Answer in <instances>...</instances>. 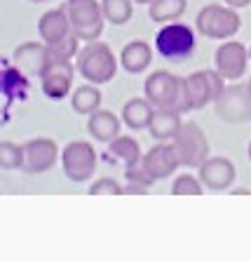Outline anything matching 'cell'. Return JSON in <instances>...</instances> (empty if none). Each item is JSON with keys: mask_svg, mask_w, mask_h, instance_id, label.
<instances>
[{"mask_svg": "<svg viewBox=\"0 0 251 261\" xmlns=\"http://www.w3.org/2000/svg\"><path fill=\"white\" fill-rule=\"evenodd\" d=\"M101 90L99 85H92V83H87V85H80L73 90L71 94V106L78 116H92L94 111L101 109Z\"/></svg>", "mask_w": 251, "mask_h": 261, "instance_id": "obj_22", "label": "cell"}, {"mask_svg": "<svg viewBox=\"0 0 251 261\" xmlns=\"http://www.w3.org/2000/svg\"><path fill=\"white\" fill-rule=\"evenodd\" d=\"M195 29L211 40H233L242 29V19L235 7L228 5H204L195 17Z\"/></svg>", "mask_w": 251, "mask_h": 261, "instance_id": "obj_2", "label": "cell"}, {"mask_svg": "<svg viewBox=\"0 0 251 261\" xmlns=\"http://www.w3.org/2000/svg\"><path fill=\"white\" fill-rule=\"evenodd\" d=\"M228 80L221 75L216 68H207V71H195L193 75L185 78V87H188L190 97V109L202 111L204 106L214 103L216 99L223 94Z\"/></svg>", "mask_w": 251, "mask_h": 261, "instance_id": "obj_8", "label": "cell"}, {"mask_svg": "<svg viewBox=\"0 0 251 261\" xmlns=\"http://www.w3.org/2000/svg\"><path fill=\"white\" fill-rule=\"evenodd\" d=\"M38 33H40V40L45 45H59L61 40H66L68 36H73V29H71V21H68L66 7H59V10H49L40 17L38 21Z\"/></svg>", "mask_w": 251, "mask_h": 261, "instance_id": "obj_16", "label": "cell"}, {"mask_svg": "<svg viewBox=\"0 0 251 261\" xmlns=\"http://www.w3.org/2000/svg\"><path fill=\"white\" fill-rule=\"evenodd\" d=\"M136 5H150V3H153V0H134Z\"/></svg>", "mask_w": 251, "mask_h": 261, "instance_id": "obj_32", "label": "cell"}, {"mask_svg": "<svg viewBox=\"0 0 251 261\" xmlns=\"http://www.w3.org/2000/svg\"><path fill=\"white\" fill-rule=\"evenodd\" d=\"M183 113H178L174 109H155L153 113V120H150V137L155 141H174V137L178 134L183 120H181Z\"/></svg>", "mask_w": 251, "mask_h": 261, "instance_id": "obj_18", "label": "cell"}, {"mask_svg": "<svg viewBox=\"0 0 251 261\" xmlns=\"http://www.w3.org/2000/svg\"><path fill=\"white\" fill-rule=\"evenodd\" d=\"M216 116L228 125H242L251 120V90L249 85H239L237 80L226 85L223 94L214 101Z\"/></svg>", "mask_w": 251, "mask_h": 261, "instance_id": "obj_7", "label": "cell"}, {"mask_svg": "<svg viewBox=\"0 0 251 261\" xmlns=\"http://www.w3.org/2000/svg\"><path fill=\"white\" fill-rule=\"evenodd\" d=\"M75 59H78L75 61L78 73L92 85H106L117 73V59L113 55V49L106 43H99V40L87 43Z\"/></svg>", "mask_w": 251, "mask_h": 261, "instance_id": "obj_1", "label": "cell"}, {"mask_svg": "<svg viewBox=\"0 0 251 261\" xmlns=\"http://www.w3.org/2000/svg\"><path fill=\"white\" fill-rule=\"evenodd\" d=\"M249 61H251L249 49L239 40H223V45H218L214 55V68L228 83H235L246 73Z\"/></svg>", "mask_w": 251, "mask_h": 261, "instance_id": "obj_10", "label": "cell"}, {"mask_svg": "<svg viewBox=\"0 0 251 261\" xmlns=\"http://www.w3.org/2000/svg\"><path fill=\"white\" fill-rule=\"evenodd\" d=\"M153 113H155V106L148 101L146 97H136V99H129L127 103L122 106V122L127 125L129 129H148L150 127V120H153Z\"/></svg>", "mask_w": 251, "mask_h": 261, "instance_id": "obj_20", "label": "cell"}, {"mask_svg": "<svg viewBox=\"0 0 251 261\" xmlns=\"http://www.w3.org/2000/svg\"><path fill=\"white\" fill-rule=\"evenodd\" d=\"M122 125V118H117L113 111L106 109L94 111L92 116L87 118V132L92 134L94 141H101V144H110L113 139H117Z\"/></svg>", "mask_w": 251, "mask_h": 261, "instance_id": "obj_17", "label": "cell"}, {"mask_svg": "<svg viewBox=\"0 0 251 261\" xmlns=\"http://www.w3.org/2000/svg\"><path fill=\"white\" fill-rule=\"evenodd\" d=\"M246 153H249V160H251V141H249V148H246Z\"/></svg>", "mask_w": 251, "mask_h": 261, "instance_id": "obj_34", "label": "cell"}, {"mask_svg": "<svg viewBox=\"0 0 251 261\" xmlns=\"http://www.w3.org/2000/svg\"><path fill=\"white\" fill-rule=\"evenodd\" d=\"M59 146L54 139L47 137H36L24 144V172L28 174H45L59 160Z\"/></svg>", "mask_w": 251, "mask_h": 261, "instance_id": "obj_13", "label": "cell"}, {"mask_svg": "<svg viewBox=\"0 0 251 261\" xmlns=\"http://www.w3.org/2000/svg\"><path fill=\"white\" fill-rule=\"evenodd\" d=\"M195 31L183 21L162 24V29L155 36V49L167 61H183L195 52Z\"/></svg>", "mask_w": 251, "mask_h": 261, "instance_id": "obj_5", "label": "cell"}, {"mask_svg": "<svg viewBox=\"0 0 251 261\" xmlns=\"http://www.w3.org/2000/svg\"><path fill=\"white\" fill-rule=\"evenodd\" d=\"M230 193H233V195H249L251 191L249 189H235V191H230Z\"/></svg>", "mask_w": 251, "mask_h": 261, "instance_id": "obj_31", "label": "cell"}, {"mask_svg": "<svg viewBox=\"0 0 251 261\" xmlns=\"http://www.w3.org/2000/svg\"><path fill=\"white\" fill-rule=\"evenodd\" d=\"M28 3H36L38 5V3H47V0H28Z\"/></svg>", "mask_w": 251, "mask_h": 261, "instance_id": "obj_33", "label": "cell"}, {"mask_svg": "<svg viewBox=\"0 0 251 261\" xmlns=\"http://www.w3.org/2000/svg\"><path fill=\"white\" fill-rule=\"evenodd\" d=\"M223 5L235 7V10H242V7H249L251 0H223Z\"/></svg>", "mask_w": 251, "mask_h": 261, "instance_id": "obj_30", "label": "cell"}, {"mask_svg": "<svg viewBox=\"0 0 251 261\" xmlns=\"http://www.w3.org/2000/svg\"><path fill=\"white\" fill-rule=\"evenodd\" d=\"M3 94L10 99H19L24 101L26 94H28V75L21 73L17 66H7L3 68Z\"/></svg>", "mask_w": 251, "mask_h": 261, "instance_id": "obj_24", "label": "cell"}, {"mask_svg": "<svg viewBox=\"0 0 251 261\" xmlns=\"http://www.w3.org/2000/svg\"><path fill=\"white\" fill-rule=\"evenodd\" d=\"M106 21L113 26H122L134 17V0H101Z\"/></svg>", "mask_w": 251, "mask_h": 261, "instance_id": "obj_25", "label": "cell"}, {"mask_svg": "<svg viewBox=\"0 0 251 261\" xmlns=\"http://www.w3.org/2000/svg\"><path fill=\"white\" fill-rule=\"evenodd\" d=\"M61 167L68 181L85 184L97 172V151L89 141H71L61 151Z\"/></svg>", "mask_w": 251, "mask_h": 261, "instance_id": "obj_6", "label": "cell"}, {"mask_svg": "<svg viewBox=\"0 0 251 261\" xmlns=\"http://www.w3.org/2000/svg\"><path fill=\"white\" fill-rule=\"evenodd\" d=\"M52 61V52H49V45L45 43H21L12 55V64L19 68L21 73H26L28 78H40L43 71L49 66Z\"/></svg>", "mask_w": 251, "mask_h": 261, "instance_id": "obj_14", "label": "cell"}, {"mask_svg": "<svg viewBox=\"0 0 251 261\" xmlns=\"http://www.w3.org/2000/svg\"><path fill=\"white\" fill-rule=\"evenodd\" d=\"M181 80L178 75L169 71H153L143 83V92L146 99L153 103L155 109H174L176 111V101L181 94Z\"/></svg>", "mask_w": 251, "mask_h": 261, "instance_id": "obj_9", "label": "cell"}, {"mask_svg": "<svg viewBox=\"0 0 251 261\" xmlns=\"http://www.w3.org/2000/svg\"><path fill=\"white\" fill-rule=\"evenodd\" d=\"M197 172H200L197 176L202 179L204 189H209V191H228L235 184V176H237L233 160L221 158V155L204 160V165Z\"/></svg>", "mask_w": 251, "mask_h": 261, "instance_id": "obj_15", "label": "cell"}, {"mask_svg": "<svg viewBox=\"0 0 251 261\" xmlns=\"http://www.w3.org/2000/svg\"><path fill=\"white\" fill-rule=\"evenodd\" d=\"M249 55H251V47H249Z\"/></svg>", "mask_w": 251, "mask_h": 261, "instance_id": "obj_36", "label": "cell"}, {"mask_svg": "<svg viewBox=\"0 0 251 261\" xmlns=\"http://www.w3.org/2000/svg\"><path fill=\"white\" fill-rule=\"evenodd\" d=\"M80 38L75 36H68L66 40H61L59 45H52L49 52H52V59H61V61H73V57L80 55Z\"/></svg>", "mask_w": 251, "mask_h": 261, "instance_id": "obj_28", "label": "cell"}, {"mask_svg": "<svg viewBox=\"0 0 251 261\" xmlns=\"http://www.w3.org/2000/svg\"><path fill=\"white\" fill-rule=\"evenodd\" d=\"M141 165L153 181H165L181 167V160L172 141H158L153 148H148V153H143Z\"/></svg>", "mask_w": 251, "mask_h": 261, "instance_id": "obj_12", "label": "cell"}, {"mask_svg": "<svg viewBox=\"0 0 251 261\" xmlns=\"http://www.w3.org/2000/svg\"><path fill=\"white\" fill-rule=\"evenodd\" d=\"M108 155H113V160L122 163L124 167H132V165H139L143 158V151L139 141L129 134H120L117 139H113L108 144Z\"/></svg>", "mask_w": 251, "mask_h": 261, "instance_id": "obj_21", "label": "cell"}, {"mask_svg": "<svg viewBox=\"0 0 251 261\" xmlns=\"http://www.w3.org/2000/svg\"><path fill=\"white\" fill-rule=\"evenodd\" d=\"M73 61H61V59H52L49 66L40 75V90L47 99L52 101H61V99L73 94Z\"/></svg>", "mask_w": 251, "mask_h": 261, "instance_id": "obj_11", "label": "cell"}, {"mask_svg": "<svg viewBox=\"0 0 251 261\" xmlns=\"http://www.w3.org/2000/svg\"><path fill=\"white\" fill-rule=\"evenodd\" d=\"M0 167L5 172L24 170V144L3 141V144H0Z\"/></svg>", "mask_w": 251, "mask_h": 261, "instance_id": "obj_26", "label": "cell"}, {"mask_svg": "<svg viewBox=\"0 0 251 261\" xmlns=\"http://www.w3.org/2000/svg\"><path fill=\"white\" fill-rule=\"evenodd\" d=\"M174 148L181 160V167H190V170H200L204 160H209V139L202 132V127L193 120H185L174 137Z\"/></svg>", "mask_w": 251, "mask_h": 261, "instance_id": "obj_4", "label": "cell"}, {"mask_svg": "<svg viewBox=\"0 0 251 261\" xmlns=\"http://www.w3.org/2000/svg\"><path fill=\"white\" fill-rule=\"evenodd\" d=\"M64 7H66L71 29H73V33L80 40L94 43V40L101 38L106 26V17L99 0H66Z\"/></svg>", "mask_w": 251, "mask_h": 261, "instance_id": "obj_3", "label": "cell"}, {"mask_svg": "<svg viewBox=\"0 0 251 261\" xmlns=\"http://www.w3.org/2000/svg\"><path fill=\"white\" fill-rule=\"evenodd\" d=\"M120 64H122V68L127 73L139 75L153 64V49H150V45L146 40H132L120 52Z\"/></svg>", "mask_w": 251, "mask_h": 261, "instance_id": "obj_19", "label": "cell"}, {"mask_svg": "<svg viewBox=\"0 0 251 261\" xmlns=\"http://www.w3.org/2000/svg\"><path fill=\"white\" fill-rule=\"evenodd\" d=\"M204 184L200 176L193 174H178L172 184V195H202Z\"/></svg>", "mask_w": 251, "mask_h": 261, "instance_id": "obj_27", "label": "cell"}, {"mask_svg": "<svg viewBox=\"0 0 251 261\" xmlns=\"http://www.w3.org/2000/svg\"><path fill=\"white\" fill-rule=\"evenodd\" d=\"M87 193L89 195H122L124 186L122 184H117L115 179H110V176H101V179L92 181V186H89Z\"/></svg>", "mask_w": 251, "mask_h": 261, "instance_id": "obj_29", "label": "cell"}, {"mask_svg": "<svg viewBox=\"0 0 251 261\" xmlns=\"http://www.w3.org/2000/svg\"><path fill=\"white\" fill-rule=\"evenodd\" d=\"M246 85H249V90H251V78H249V83H246Z\"/></svg>", "mask_w": 251, "mask_h": 261, "instance_id": "obj_35", "label": "cell"}, {"mask_svg": "<svg viewBox=\"0 0 251 261\" xmlns=\"http://www.w3.org/2000/svg\"><path fill=\"white\" fill-rule=\"evenodd\" d=\"M188 0H153L148 5V12L155 24H172L185 14Z\"/></svg>", "mask_w": 251, "mask_h": 261, "instance_id": "obj_23", "label": "cell"}]
</instances>
